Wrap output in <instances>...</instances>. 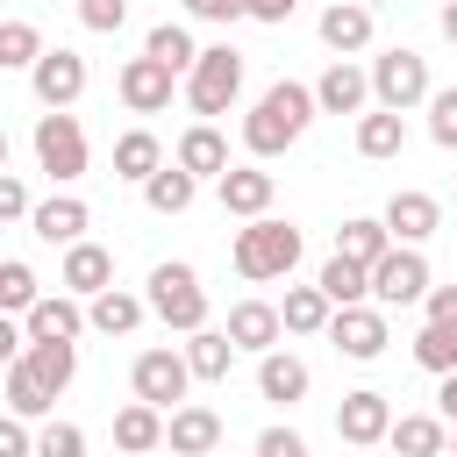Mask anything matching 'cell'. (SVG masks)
Wrapping results in <instances>:
<instances>
[{"instance_id": "obj_1", "label": "cell", "mask_w": 457, "mask_h": 457, "mask_svg": "<svg viewBox=\"0 0 457 457\" xmlns=\"http://www.w3.org/2000/svg\"><path fill=\"white\" fill-rule=\"evenodd\" d=\"M314 107H321V100H314L307 86L278 79V86H264V93H257V107H250V121H243V143H250L257 157H278L286 143H300V136H307Z\"/></svg>"}, {"instance_id": "obj_2", "label": "cell", "mask_w": 457, "mask_h": 457, "mask_svg": "<svg viewBox=\"0 0 457 457\" xmlns=\"http://www.w3.org/2000/svg\"><path fill=\"white\" fill-rule=\"evenodd\" d=\"M300 264V228L293 221H250V228H236V271L250 278V286H264V278H286Z\"/></svg>"}, {"instance_id": "obj_3", "label": "cell", "mask_w": 457, "mask_h": 457, "mask_svg": "<svg viewBox=\"0 0 457 457\" xmlns=\"http://www.w3.org/2000/svg\"><path fill=\"white\" fill-rule=\"evenodd\" d=\"M150 314L164 321V328H207V286H200V271L193 264H157L150 271Z\"/></svg>"}, {"instance_id": "obj_4", "label": "cell", "mask_w": 457, "mask_h": 457, "mask_svg": "<svg viewBox=\"0 0 457 457\" xmlns=\"http://www.w3.org/2000/svg\"><path fill=\"white\" fill-rule=\"evenodd\" d=\"M436 293V278H428V257L414 250V243H393L378 264H371V300L378 307H414V300H428Z\"/></svg>"}, {"instance_id": "obj_5", "label": "cell", "mask_w": 457, "mask_h": 457, "mask_svg": "<svg viewBox=\"0 0 457 457\" xmlns=\"http://www.w3.org/2000/svg\"><path fill=\"white\" fill-rule=\"evenodd\" d=\"M236 93H243V57H236L228 43L200 50V64L186 71V100H193V114H228Z\"/></svg>"}, {"instance_id": "obj_6", "label": "cell", "mask_w": 457, "mask_h": 457, "mask_svg": "<svg viewBox=\"0 0 457 457\" xmlns=\"http://www.w3.org/2000/svg\"><path fill=\"white\" fill-rule=\"evenodd\" d=\"M371 93H378V107L407 114L414 100H428V64H421L414 50H378V64H371Z\"/></svg>"}, {"instance_id": "obj_7", "label": "cell", "mask_w": 457, "mask_h": 457, "mask_svg": "<svg viewBox=\"0 0 457 457\" xmlns=\"http://www.w3.org/2000/svg\"><path fill=\"white\" fill-rule=\"evenodd\" d=\"M36 164H43L57 186L86 171V129H79V114H43V121H36Z\"/></svg>"}, {"instance_id": "obj_8", "label": "cell", "mask_w": 457, "mask_h": 457, "mask_svg": "<svg viewBox=\"0 0 457 457\" xmlns=\"http://www.w3.org/2000/svg\"><path fill=\"white\" fill-rule=\"evenodd\" d=\"M129 378H136V400H150V407H171V400H186V386H193V364H186V350H143Z\"/></svg>"}, {"instance_id": "obj_9", "label": "cell", "mask_w": 457, "mask_h": 457, "mask_svg": "<svg viewBox=\"0 0 457 457\" xmlns=\"http://www.w3.org/2000/svg\"><path fill=\"white\" fill-rule=\"evenodd\" d=\"M171 86H179V71H164L157 57H129L121 79H114V93H121L129 114H164L171 107Z\"/></svg>"}, {"instance_id": "obj_10", "label": "cell", "mask_w": 457, "mask_h": 457, "mask_svg": "<svg viewBox=\"0 0 457 457\" xmlns=\"http://www.w3.org/2000/svg\"><path fill=\"white\" fill-rule=\"evenodd\" d=\"M336 436H343L350 450L386 443V436H393V407H386V393H343V407H336Z\"/></svg>"}, {"instance_id": "obj_11", "label": "cell", "mask_w": 457, "mask_h": 457, "mask_svg": "<svg viewBox=\"0 0 457 457\" xmlns=\"http://www.w3.org/2000/svg\"><path fill=\"white\" fill-rule=\"evenodd\" d=\"M79 93H86V57H79V50H43V64H36V100H43L50 114H64Z\"/></svg>"}, {"instance_id": "obj_12", "label": "cell", "mask_w": 457, "mask_h": 457, "mask_svg": "<svg viewBox=\"0 0 457 457\" xmlns=\"http://www.w3.org/2000/svg\"><path fill=\"white\" fill-rule=\"evenodd\" d=\"M214 186H221V207L243 214V221H264V207H271V193H278V179L257 171V164H228Z\"/></svg>"}, {"instance_id": "obj_13", "label": "cell", "mask_w": 457, "mask_h": 457, "mask_svg": "<svg viewBox=\"0 0 457 457\" xmlns=\"http://www.w3.org/2000/svg\"><path fill=\"white\" fill-rule=\"evenodd\" d=\"M328 343H336L343 357H378V350H386V307H336Z\"/></svg>"}, {"instance_id": "obj_14", "label": "cell", "mask_w": 457, "mask_h": 457, "mask_svg": "<svg viewBox=\"0 0 457 457\" xmlns=\"http://www.w3.org/2000/svg\"><path fill=\"white\" fill-rule=\"evenodd\" d=\"M314 100H321V114H364V100H371V71H357L350 57H336V64L321 71Z\"/></svg>"}, {"instance_id": "obj_15", "label": "cell", "mask_w": 457, "mask_h": 457, "mask_svg": "<svg viewBox=\"0 0 457 457\" xmlns=\"http://www.w3.org/2000/svg\"><path fill=\"white\" fill-rule=\"evenodd\" d=\"M171 164H186L193 179H221V171H228V143H221V129H214V121H193V129L179 136Z\"/></svg>"}, {"instance_id": "obj_16", "label": "cell", "mask_w": 457, "mask_h": 457, "mask_svg": "<svg viewBox=\"0 0 457 457\" xmlns=\"http://www.w3.org/2000/svg\"><path fill=\"white\" fill-rule=\"evenodd\" d=\"M278 328H286V314H278L271 300H236V307H228L236 350H278Z\"/></svg>"}, {"instance_id": "obj_17", "label": "cell", "mask_w": 457, "mask_h": 457, "mask_svg": "<svg viewBox=\"0 0 457 457\" xmlns=\"http://www.w3.org/2000/svg\"><path fill=\"white\" fill-rule=\"evenodd\" d=\"M164 443H171L179 457H207V450L221 443V414H214V407H171Z\"/></svg>"}, {"instance_id": "obj_18", "label": "cell", "mask_w": 457, "mask_h": 457, "mask_svg": "<svg viewBox=\"0 0 457 457\" xmlns=\"http://www.w3.org/2000/svg\"><path fill=\"white\" fill-rule=\"evenodd\" d=\"M321 43H328L336 57H357V50L371 43V7H364V0H336V7L321 14Z\"/></svg>"}, {"instance_id": "obj_19", "label": "cell", "mask_w": 457, "mask_h": 457, "mask_svg": "<svg viewBox=\"0 0 457 457\" xmlns=\"http://www.w3.org/2000/svg\"><path fill=\"white\" fill-rule=\"evenodd\" d=\"M436 221H443V207H436L428 193H393V200H386L393 243H421V236H436Z\"/></svg>"}, {"instance_id": "obj_20", "label": "cell", "mask_w": 457, "mask_h": 457, "mask_svg": "<svg viewBox=\"0 0 457 457\" xmlns=\"http://www.w3.org/2000/svg\"><path fill=\"white\" fill-rule=\"evenodd\" d=\"M86 221H93V214H86V200H71V193H50V200L36 207V236H43V243H64V250L86 243Z\"/></svg>"}, {"instance_id": "obj_21", "label": "cell", "mask_w": 457, "mask_h": 457, "mask_svg": "<svg viewBox=\"0 0 457 457\" xmlns=\"http://www.w3.org/2000/svg\"><path fill=\"white\" fill-rule=\"evenodd\" d=\"M86 321H93V314H79V300L50 293V300H36V307H29V343H71Z\"/></svg>"}, {"instance_id": "obj_22", "label": "cell", "mask_w": 457, "mask_h": 457, "mask_svg": "<svg viewBox=\"0 0 457 457\" xmlns=\"http://www.w3.org/2000/svg\"><path fill=\"white\" fill-rule=\"evenodd\" d=\"M357 150L364 157H400L407 150V114H393V107H371V114H357Z\"/></svg>"}, {"instance_id": "obj_23", "label": "cell", "mask_w": 457, "mask_h": 457, "mask_svg": "<svg viewBox=\"0 0 457 457\" xmlns=\"http://www.w3.org/2000/svg\"><path fill=\"white\" fill-rule=\"evenodd\" d=\"M114 171H121V179H136V186H150V179L164 171V143H157L150 129H129V136H114Z\"/></svg>"}, {"instance_id": "obj_24", "label": "cell", "mask_w": 457, "mask_h": 457, "mask_svg": "<svg viewBox=\"0 0 457 457\" xmlns=\"http://www.w3.org/2000/svg\"><path fill=\"white\" fill-rule=\"evenodd\" d=\"M64 286H71V293H93V300H100V293L114 286V257H107L100 243H71V250H64Z\"/></svg>"}, {"instance_id": "obj_25", "label": "cell", "mask_w": 457, "mask_h": 457, "mask_svg": "<svg viewBox=\"0 0 457 457\" xmlns=\"http://www.w3.org/2000/svg\"><path fill=\"white\" fill-rule=\"evenodd\" d=\"M314 286H321L336 307H364V300H371V264H357V257H343V250H336V257L321 264V278H314Z\"/></svg>"}, {"instance_id": "obj_26", "label": "cell", "mask_w": 457, "mask_h": 457, "mask_svg": "<svg viewBox=\"0 0 457 457\" xmlns=\"http://www.w3.org/2000/svg\"><path fill=\"white\" fill-rule=\"evenodd\" d=\"M186 364H193V378H228L236 336H228V328H193V336H186Z\"/></svg>"}, {"instance_id": "obj_27", "label": "cell", "mask_w": 457, "mask_h": 457, "mask_svg": "<svg viewBox=\"0 0 457 457\" xmlns=\"http://www.w3.org/2000/svg\"><path fill=\"white\" fill-rule=\"evenodd\" d=\"M257 393H264V400H286V407H293V400L307 393V364H300L293 350H264V364H257Z\"/></svg>"}, {"instance_id": "obj_28", "label": "cell", "mask_w": 457, "mask_h": 457, "mask_svg": "<svg viewBox=\"0 0 457 457\" xmlns=\"http://www.w3.org/2000/svg\"><path fill=\"white\" fill-rule=\"evenodd\" d=\"M114 443H121V450H136V457H143V450H157V443H164V407L129 400V407L114 414Z\"/></svg>"}, {"instance_id": "obj_29", "label": "cell", "mask_w": 457, "mask_h": 457, "mask_svg": "<svg viewBox=\"0 0 457 457\" xmlns=\"http://www.w3.org/2000/svg\"><path fill=\"white\" fill-rule=\"evenodd\" d=\"M143 57H157L164 71H193V64H200V43H193V29H179V21H157V29L143 36Z\"/></svg>"}, {"instance_id": "obj_30", "label": "cell", "mask_w": 457, "mask_h": 457, "mask_svg": "<svg viewBox=\"0 0 457 457\" xmlns=\"http://www.w3.org/2000/svg\"><path fill=\"white\" fill-rule=\"evenodd\" d=\"M336 250H343V257H357V264H378V257L393 250V228H386V214H378V221H371V214L343 221V228H336Z\"/></svg>"}, {"instance_id": "obj_31", "label": "cell", "mask_w": 457, "mask_h": 457, "mask_svg": "<svg viewBox=\"0 0 457 457\" xmlns=\"http://www.w3.org/2000/svg\"><path fill=\"white\" fill-rule=\"evenodd\" d=\"M278 314H286V328H293V336H321V328L336 321V300H328L321 286H293Z\"/></svg>"}, {"instance_id": "obj_32", "label": "cell", "mask_w": 457, "mask_h": 457, "mask_svg": "<svg viewBox=\"0 0 457 457\" xmlns=\"http://www.w3.org/2000/svg\"><path fill=\"white\" fill-rule=\"evenodd\" d=\"M386 443L400 457H443V414H400Z\"/></svg>"}, {"instance_id": "obj_33", "label": "cell", "mask_w": 457, "mask_h": 457, "mask_svg": "<svg viewBox=\"0 0 457 457\" xmlns=\"http://www.w3.org/2000/svg\"><path fill=\"white\" fill-rule=\"evenodd\" d=\"M193 186H200V179H193L186 164H164V171L143 186V200H150V214H186V207H193Z\"/></svg>"}, {"instance_id": "obj_34", "label": "cell", "mask_w": 457, "mask_h": 457, "mask_svg": "<svg viewBox=\"0 0 457 457\" xmlns=\"http://www.w3.org/2000/svg\"><path fill=\"white\" fill-rule=\"evenodd\" d=\"M21 364H29L50 393H64V386H71V371H79V350H71V343H29V350H21Z\"/></svg>"}, {"instance_id": "obj_35", "label": "cell", "mask_w": 457, "mask_h": 457, "mask_svg": "<svg viewBox=\"0 0 457 457\" xmlns=\"http://www.w3.org/2000/svg\"><path fill=\"white\" fill-rule=\"evenodd\" d=\"M50 400H57V393H50V386H43V378H36V371L14 357V364H7V414L36 421V414H50Z\"/></svg>"}, {"instance_id": "obj_36", "label": "cell", "mask_w": 457, "mask_h": 457, "mask_svg": "<svg viewBox=\"0 0 457 457\" xmlns=\"http://www.w3.org/2000/svg\"><path fill=\"white\" fill-rule=\"evenodd\" d=\"M414 364L436 371V378H450V371H457V321H428V328L414 336Z\"/></svg>"}, {"instance_id": "obj_37", "label": "cell", "mask_w": 457, "mask_h": 457, "mask_svg": "<svg viewBox=\"0 0 457 457\" xmlns=\"http://www.w3.org/2000/svg\"><path fill=\"white\" fill-rule=\"evenodd\" d=\"M136 321H143V300H136V293H121V286H107V293L93 300V328H100V336H129Z\"/></svg>"}, {"instance_id": "obj_38", "label": "cell", "mask_w": 457, "mask_h": 457, "mask_svg": "<svg viewBox=\"0 0 457 457\" xmlns=\"http://www.w3.org/2000/svg\"><path fill=\"white\" fill-rule=\"evenodd\" d=\"M36 300H43V293H36V271H29L21 257H7V264H0V307H14V314H29Z\"/></svg>"}, {"instance_id": "obj_39", "label": "cell", "mask_w": 457, "mask_h": 457, "mask_svg": "<svg viewBox=\"0 0 457 457\" xmlns=\"http://www.w3.org/2000/svg\"><path fill=\"white\" fill-rule=\"evenodd\" d=\"M0 64H43V36L29 21H7L0 29Z\"/></svg>"}, {"instance_id": "obj_40", "label": "cell", "mask_w": 457, "mask_h": 457, "mask_svg": "<svg viewBox=\"0 0 457 457\" xmlns=\"http://www.w3.org/2000/svg\"><path fill=\"white\" fill-rule=\"evenodd\" d=\"M428 136H436V143H443V150H457V86H450V93H436V100H428Z\"/></svg>"}, {"instance_id": "obj_41", "label": "cell", "mask_w": 457, "mask_h": 457, "mask_svg": "<svg viewBox=\"0 0 457 457\" xmlns=\"http://www.w3.org/2000/svg\"><path fill=\"white\" fill-rule=\"evenodd\" d=\"M36 450H43V457H86V436H79V428H71V421H50V428H43V443H36Z\"/></svg>"}, {"instance_id": "obj_42", "label": "cell", "mask_w": 457, "mask_h": 457, "mask_svg": "<svg viewBox=\"0 0 457 457\" xmlns=\"http://www.w3.org/2000/svg\"><path fill=\"white\" fill-rule=\"evenodd\" d=\"M79 21L107 36V29H121V21H129V0H79Z\"/></svg>"}, {"instance_id": "obj_43", "label": "cell", "mask_w": 457, "mask_h": 457, "mask_svg": "<svg viewBox=\"0 0 457 457\" xmlns=\"http://www.w3.org/2000/svg\"><path fill=\"white\" fill-rule=\"evenodd\" d=\"M186 7H193L200 21H243V14L257 7V0H186Z\"/></svg>"}, {"instance_id": "obj_44", "label": "cell", "mask_w": 457, "mask_h": 457, "mask_svg": "<svg viewBox=\"0 0 457 457\" xmlns=\"http://www.w3.org/2000/svg\"><path fill=\"white\" fill-rule=\"evenodd\" d=\"M257 457H307V443H300L293 428H264V436H257Z\"/></svg>"}, {"instance_id": "obj_45", "label": "cell", "mask_w": 457, "mask_h": 457, "mask_svg": "<svg viewBox=\"0 0 457 457\" xmlns=\"http://www.w3.org/2000/svg\"><path fill=\"white\" fill-rule=\"evenodd\" d=\"M0 214H7V221H36V214H29V186H21V179H0Z\"/></svg>"}, {"instance_id": "obj_46", "label": "cell", "mask_w": 457, "mask_h": 457, "mask_svg": "<svg viewBox=\"0 0 457 457\" xmlns=\"http://www.w3.org/2000/svg\"><path fill=\"white\" fill-rule=\"evenodd\" d=\"M0 457H29V421H21V414L0 421Z\"/></svg>"}, {"instance_id": "obj_47", "label": "cell", "mask_w": 457, "mask_h": 457, "mask_svg": "<svg viewBox=\"0 0 457 457\" xmlns=\"http://www.w3.org/2000/svg\"><path fill=\"white\" fill-rule=\"evenodd\" d=\"M428 321H457V286H436L428 293Z\"/></svg>"}, {"instance_id": "obj_48", "label": "cell", "mask_w": 457, "mask_h": 457, "mask_svg": "<svg viewBox=\"0 0 457 457\" xmlns=\"http://www.w3.org/2000/svg\"><path fill=\"white\" fill-rule=\"evenodd\" d=\"M436 407H443V421H457V371L436 378Z\"/></svg>"}, {"instance_id": "obj_49", "label": "cell", "mask_w": 457, "mask_h": 457, "mask_svg": "<svg viewBox=\"0 0 457 457\" xmlns=\"http://www.w3.org/2000/svg\"><path fill=\"white\" fill-rule=\"evenodd\" d=\"M250 14H257V21H286V14H293V0H257Z\"/></svg>"}, {"instance_id": "obj_50", "label": "cell", "mask_w": 457, "mask_h": 457, "mask_svg": "<svg viewBox=\"0 0 457 457\" xmlns=\"http://www.w3.org/2000/svg\"><path fill=\"white\" fill-rule=\"evenodd\" d=\"M443 36H450V43H457V0H450V7H443Z\"/></svg>"}, {"instance_id": "obj_51", "label": "cell", "mask_w": 457, "mask_h": 457, "mask_svg": "<svg viewBox=\"0 0 457 457\" xmlns=\"http://www.w3.org/2000/svg\"><path fill=\"white\" fill-rule=\"evenodd\" d=\"M364 7H386V0H364Z\"/></svg>"}, {"instance_id": "obj_52", "label": "cell", "mask_w": 457, "mask_h": 457, "mask_svg": "<svg viewBox=\"0 0 457 457\" xmlns=\"http://www.w3.org/2000/svg\"><path fill=\"white\" fill-rule=\"evenodd\" d=\"M350 457H371V450H350Z\"/></svg>"}]
</instances>
